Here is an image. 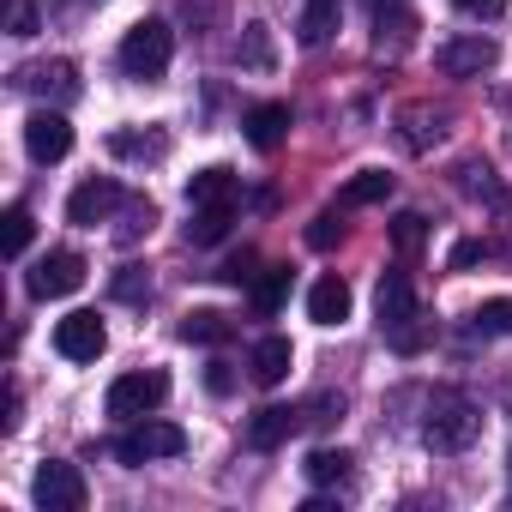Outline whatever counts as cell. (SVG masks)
<instances>
[{
	"label": "cell",
	"mask_w": 512,
	"mask_h": 512,
	"mask_svg": "<svg viewBox=\"0 0 512 512\" xmlns=\"http://www.w3.org/2000/svg\"><path fill=\"white\" fill-rule=\"evenodd\" d=\"M7 31L13 37H37V7L31 0H7Z\"/></svg>",
	"instance_id": "cell-32"
},
{
	"label": "cell",
	"mask_w": 512,
	"mask_h": 512,
	"mask_svg": "<svg viewBox=\"0 0 512 512\" xmlns=\"http://www.w3.org/2000/svg\"><path fill=\"white\" fill-rule=\"evenodd\" d=\"M187 452V434L175 428V422H163V416H139L121 440H115V458L127 464V470H139V464H151V458H181Z\"/></svg>",
	"instance_id": "cell-3"
},
{
	"label": "cell",
	"mask_w": 512,
	"mask_h": 512,
	"mask_svg": "<svg viewBox=\"0 0 512 512\" xmlns=\"http://www.w3.org/2000/svg\"><path fill=\"white\" fill-rule=\"evenodd\" d=\"M25 151H31L37 163H61V157L73 151L67 115H61V109H31V115H25Z\"/></svg>",
	"instance_id": "cell-9"
},
{
	"label": "cell",
	"mask_w": 512,
	"mask_h": 512,
	"mask_svg": "<svg viewBox=\"0 0 512 512\" xmlns=\"http://www.w3.org/2000/svg\"><path fill=\"white\" fill-rule=\"evenodd\" d=\"M392 193V175L386 169H362L356 181H344V193H338V211H356V205H380Z\"/></svg>",
	"instance_id": "cell-19"
},
{
	"label": "cell",
	"mask_w": 512,
	"mask_h": 512,
	"mask_svg": "<svg viewBox=\"0 0 512 512\" xmlns=\"http://www.w3.org/2000/svg\"><path fill=\"white\" fill-rule=\"evenodd\" d=\"M350 302H356V296H350L344 278H320V284L308 290V320H314V326H344V320H350Z\"/></svg>",
	"instance_id": "cell-14"
},
{
	"label": "cell",
	"mask_w": 512,
	"mask_h": 512,
	"mask_svg": "<svg viewBox=\"0 0 512 512\" xmlns=\"http://www.w3.org/2000/svg\"><path fill=\"white\" fill-rule=\"evenodd\" d=\"M332 31H338V0H308V13H302V43L320 49Z\"/></svg>",
	"instance_id": "cell-22"
},
{
	"label": "cell",
	"mask_w": 512,
	"mask_h": 512,
	"mask_svg": "<svg viewBox=\"0 0 512 512\" xmlns=\"http://www.w3.org/2000/svg\"><path fill=\"white\" fill-rule=\"evenodd\" d=\"M290 284H296L290 266H266L260 278H253V314H266V320H272V314L290 302Z\"/></svg>",
	"instance_id": "cell-17"
},
{
	"label": "cell",
	"mask_w": 512,
	"mask_h": 512,
	"mask_svg": "<svg viewBox=\"0 0 512 512\" xmlns=\"http://www.w3.org/2000/svg\"><path fill=\"white\" fill-rule=\"evenodd\" d=\"M302 428V410H290V404H266V410H253V422H247V440L260 446V452H278L290 434Z\"/></svg>",
	"instance_id": "cell-13"
},
{
	"label": "cell",
	"mask_w": 512,
	"mask_h": 512,
	"mask_svg": "<svg viewBox=\"0 0 512 512\" xmlns=\"http://www.w3.org/2000/svg\"><path fill=\"white\" fill-rule=\"evenodd\" d=\"M229 223H235V199H223V205H193L187 241H193V247H217V241L229 235Z\"/></svg>",
	"instance_id": "cell-16"
},
{
	"label": "cell",
	"mask_w": 512,
	"mask_h": 512,
	"mask_svg": "<svg viewBox=\"0 0 512 512\" xmlns=\"http://www.w3.org/2000/svg\"><path fill=\"white\" fill-rule=\"evenodd\" d=\"M476 434H482V416H476V404H470L464 392H434V398H428L422 440H428L434 452H464Z\"/></svg>",
	"instance_id": "cell-1"
},
{
	"label": "cell",
	"mask_w": 512,
	"mask_h": 512,
	"mask_svg": "<svg viewBox=\"0 0 512 512\" xmlns=\"http://www.w3.org/2000/svg\"><path fill=\"white\" fill-rule=\"evenodd\" d=\"M241 133H247L253 151H278L290 139V103H253L241 115Z\"/></svg>",
	"instance_id": "cell-12"
},
{
	"label": "cell",
	"mask_w": 512,
	"mask_h": 512,
	"mask_svg": "<svg viewBox=\"0 0 512 512\" xmlns=\"http://www.w3.org/2000/svg\"><path fill=\"white\" fill-rule=\"evenodd\" d=\"M338 241H344V223H338V211H320V217L308 223V247H320V253H326V247H338Z\"/></svg>",
	"instance_id": "cell-29"
},
{
	"label": "cell",
	"mask_w": 512,
	"mask_h": 512,
	"mask_svg": "<svg viewBox=\"0 0 512 512\" xmlns=\"http://www.w3.org/2000/svg\"><path fill=\"white\" fill-rule=\"evenodd\" d=\"M163 398H169V374H163V368H139V374H121V380L109 386V416L139 422V416H151Z\"/></svg>",
	"instance_id": "cell-5"
},
{
	"label": "cell",
	"mask_w": 512,
	"mask_h": 512,
	"mask_svg": "<svg viewBox=\"0 0 512 512\" xmlns=\"http://www.w3.org/2000/svg\"><path fill=\"white\" fill-rule=\"evenodd\" d=\"M0 223H7V229H0V241H7V260H25V247H31V235H37L31 211H25V205H13Z\"/></svg>",
	"instance_id": "cell-23"
},
{
	"label": "cell",
	"mask_w": 512,
	"mask_h": 512,
	"mask_svg": "<svg viewBox=\"0 0 512 512\" xmlns=\"http://www.w3.org/2000/svg\"><path fill=\"white\" fill-rule=\"evenodd\" d=\"M470 326H476L482 338H500V332H512V302H506V296H494V302H482V308L470 314Z\"/></svg>",
	"instance_id": "cell-25"
},
{
	"label": "cell",
	"mask_w": 512,
	"mask_h": 512,
	"mask_svg": "<svg viewBox=\"0 0 512 512\" xmlns=\"http://www.w3.org/2000/svg\"><path fill=\"white\" fill-rule=\"evenodd\" d=\"M115 205H121V181L91 175V181H79V187H73V199H67V223L97 229V223H109V217H115Z\"/></svg>",
	"instance_id": "cell-10"
},
{
	"label": "cell",
	"mask_w": 512,
	"mask_h": 512,
	"mask_svg": "<svg viewBox=\"0 0 512 512\" xmlns=\"http://www.w3.org/2000/svg\"><path fill=\"white\" fill-rule=\"evenodd\" d=\"M458 13H470V19H500L506 13V0H452Z\"/></svg>",
	"instance_id": "cell-33"
},
{
	"label": "cell",
	"mask_w": 512,
	"mask_h": 512,
	"mask_svg": "<svg viewBox=\"0 0 512 512\" xmlns=\"http://www.w3.org/2000/svg\"><path fill=\"white\" fill-rule=\"evenodd\" d=\"M115 296H121V302H145V296H151L145 266H121V272H115Z\"/></svg>",
	"instance_id": "cell-30"
},
{
	"label": "cell",
	"mask_w": 512,
	"mask_h": 512,
	"mask_svg": "<svg viewBox=\"0 0 512 512\" xmlns=\"http://www.w3.org/2000/svg\"><path fill=\"white\" fill-rule=\"evenodd\" d=\"M85 284V260L73 247H61V253H43V260L31 266V278H25V290L37 296V302H55V296H73Z\"/></svg>",
	"instance_id": "cell-7"
},
{
	"label": "cell",
	"mask_w": 512,
	"mask_h": 512,
	"mask_svg": "<svg viewBox=\"0 0 512 512\" xmlns=\"http://www.w3.org/2000/svg\"><path fill=\"white\" fill-rule=\"evenodd\" d=\"M290 368H296L290 338H260V344H253V380H260V386H284Z\"/></svg>",
	"instance_id": "cell-15"
},
{
	"label": "cell",
	"mask_w": 512,
	"mask_h": 512,
	"mask_svg": "<svg viewBox=\"0 0 512 512\" xmlns=\"http://www.w3.org/2000/svg\"><path fill=\"white\" fill-rule=\"evenodd\" d=\"M223 199H235V169L211 163V169H199L187 181V205H223Z\"/></svg>",
	"instance_id": "cell-18"
},
{
	"label": "cell",
	"mask_w": 512,
	"mask_h": 512,
	"mask_svg": "<svg viewBox=\"0 0 512 512\" xmlns=\"http://www.w3.org/2000/svg\"><path fill=\"white\" fill-rule=\"evenodd\" d=\"M235 55H241L247 67H272V31H266V25H247V31H241V49H235Z\"/></svg>",
	"instance_id": "cell-26"
},
{
	"label": "cell",
	"mask_w": 512,
	"mask_h": 512,
	"mask_svg": "<svg viewBox=\"0 0 512 512\" xmlns=\"http://www.w3.org/2000/svg\"><path fill=\"white\" fill-rule=\"evenodd\" d=\"M55 350H61L67 362H97V356L109 350V332H103L97 314H67V320L55 326Z\"/></svg>",
	"instance_id": "cell-11"
},
{
	"label": "cell",
	"mask_w": 512,
	"mask_h": 512,
	"mask_svg": "<svg viewBox=\"0 0 512 512\" xmlns=\"http://www.w3.org/2000/svg\"><path fill=\"white\" fill-rule=\"evenodd\" d=\"M422 241H428V217L422 211H398L392 217V247L398 253H422Z\"/></svg>",
	"instance_id": "cell-24"
},
{
	"label": "cell",
	"mask_w": 512,
	"mask_h": 512,
	"mask_svg": "<svg viewBox=\"0 0 512 512\" xmlns=\"http://www.w3.org/2000/svg\"><path fill=\"white\" fill-rule=\"evenodd\" d=\"M235 326H229V314H217V308H193L187 320H181V338L187 344H223Z\"/></svg>",
	"instance_id": "cell-21"
},
{
	"label": "cell",
	"mask_w": 512,
	"mask_h": 512,
	"mask_svg": "<svg viewBox=\"0 0 512 512\" xmlns=\"http://www.w3.org/2000/svg\"><path fill=\"white\" fill-rule=\"evenodd\" d=\"M31 494H37V506H43V512H85V500H91V488H85L79 464H67V458H49V464L37 470Z\"/></svg>",
	"instance_id": "cell-6"
},
{
	"label": "cell",
	"mask_w": 512,
	"mask_h": 512,
	"mask_svg": "<svg viewBox=\"0 0 512 512\" xmlns=\"http://www.w3.org/2000/svg\"><path fill=\"white\" fill-rule=\"evenodd\" d=\"M109 151L115 157H157L163 139H139V133H109Z\"/></svg>",
	"instance_id": "cell-31"
},
{
	"label": "cell",
	"mask_w": 512,
	"mask_h": 512,
	"mask_svg": "<svg viewBox=\"0 0 512 512\" xmlns=\"http://www.w3.org/2000/svg\"><path fill=\"white\" fill-rule=\"evenodd\" d=\"M482 253H488L482 241H458V247H452V266L464 272V266H476V260H482Z\"/></svg>",
	"instance_id": "cell-34"
},
{
	"label": "cell",
	"mask_w": 512,
	"mask_h": 512,
	"mask_svg": "<svg viewBox=\"0 0 512 512\" xmlns=\"http://www.w3.org/2000/svg\"><path fill=\"white\" fill-rule=\"evenodd\" d=\"M374 308H380V326L398 338V350H416V344H422V332L410 326V320H416V284H410L404 272H386V278H380Z\"/></svg>",
	"instance_id": "cell-4"
},
{
	"label": "cell",
	"mask_w": 512,
	"mask_h": 512,
	"mask_svg": "<svg viewBox=\"0 0 512 512\" xmlns=\"http://www.w3.org/2000/svg\"><path fill=\"white\" fill-rule=\"evenodd\" d=\"M500 61V49H494V37H452V43H440L434 49V67L446 73V79H482L488 67Z\"/></svg>",
	"instance_id": "cell-8"
},
{
	"label": "cell",
	"mask_w": 512,
	"mask_h": 512,
	"mask_svg": "<svg viewBox=\"0 0 512 512\" xmlns=\"http://www.w3.org/2000/svg\"><path fill=\"white\" fill-rule=\"evenodd\" d=\"M169 55H175V31L163 19H139L127 37H121V67L133 79H163L169 73Z\"/></svg>",
	"instance_id": "cell-2"
},
{
	"label": "cell",
	"mask_w": 512,
	"mask_h": 512,
	"mask_svg": "<svg viewBox=\"0 0 512 512\" xmlns=\"http://www.w3.org/2000/svg\"><path fill=\"white\" fill-rule=\"evenodd\" d=\"M205 386H211V392H229V386H235L229 362H211V368H205Z\"/></svg>",
	"instance_id": "cell-35"
},
{
	"label": "cell",
	"mask_w": 512,
	"mask_h": 512,
	"mask_svg": "<svg viewBox=\"0 0 512 512\" xmlns=\"http://www.w3.org/2000/svg\"><path fill=\"white\" fill-rule=\"evenodd\" d=\"M253 266H260V253H253V247H241L235 260H223V272H217V278H223V284H235V290H241V284L253 290V278H260Z\"/></svg>",
	"instance_id": "cell-27"
},
{
	"label": "cell",
	"mask_w": 512,
	"mask_h": 512,
	"mask_svg": "<svg viewBox=\"0 0 512 512\" xmlns=\"http://www.w3.org/2000/svg\"><path fill=\"white\" fill-rule=\"evenodd\" d=\"M151 223H157V205H151V199H127V217H121V241H139Z\"/></svg>",
	"instance_id": "cell-28"
},
{
	"label": "cell",
	"mask_w": 512,
	"mask_h": 512,
	"mask_svg": "<svg viewBox=\"0 0 512 512\" xmlns=\"http://www.w3.org/2000/svg\"><path fill=\"white\" fill-rule=\"evenodd\" d=\"M350 464H356L350 452L320 446V452H308V464H302V470H308V482H314V488H344V482H350Z\"/></svg>",
	"instance_id": "cell-20"
}]
</instances>
